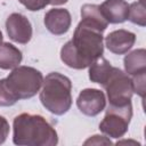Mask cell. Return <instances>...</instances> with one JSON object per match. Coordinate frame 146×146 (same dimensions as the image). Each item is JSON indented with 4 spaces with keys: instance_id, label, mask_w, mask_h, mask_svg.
<instances>
[{
    "instance_id": "6da1fadb",
    "label": "cell",
    "mask_w": 146,
    "mask_h": 146,
    "mask_svg": "<svg viewBox=\"0 0 146 146\" xmlns=\"http://www.w3.org/2000/svg\"><path fill=\"white\" fill-rule=\"evenodd\" d=\"M103 32L81 21L75 27L73 39L60 49V59L71 68L82 70L103 56Z\"/></svg>"
},
{
    "instance_id": "7a4b0ae2",
    "label": "cell",
    "mask_w": 146,
    "mask_h": 146,
    "mask_svg": "<svg viewBox=\"0 0 146 146\" xmlns=\"http://www.w3.org/2000/svg\"><path fill=\"white\" fill-rule=\"evenodd\" d=\"M13 141L18 146H55L58 136L55 128L41 115L22 113L14 119Z\"/></svg>"
},
{
    "instance_id": "3957f363",
    "label": "cell",
    "mask_w": 146,
    "mask_h": 146,
    "mask_svg": "<svg viewBox=\"0 0 146 146\" xmlns=\"http://www.w3.org/2000/svg\"><path fill=\"white\" fill-rule=\"evenodd\" d=\"M40 102L46 110L55 115L65 114L72 106V82L57 72L49 73L42 81Z\"/></svg>"
},
{
    "instance_id": "277c9868",
    "label": "cell",
    "mask_w": 146,
    "mask_h": 146,
    "mask_svg": "<svg viewBox=\"0 0 146 146\" xmlns=\"http://www.w3.org/2000/svg\"><path fill=\"white\" fill-rule=\"evenodd\" d=\"M7 84L19 99H29L36 95L43 81L42 73L31 66H17L6 78Z\"/></svg>"
},
{
    "instance_id": "5b68a950",
    "label": "cell",
    "mask_w": 146,
    "mask_h": 146,
    "mask_svg": "<svg viewBox=\"0 0 146 146\" xmlns=\"http://www.w3.org/2000/svg\"><path fill=\"white\" fill-rule=\"evenodd\" d=\"M103 87L106 90L110 105L123 106L131 103V97L133 94L131 78L122 70L113 67Z\"/></svg>"
},
{
    "instance_id": "8992f818",
    "label": "cell",
    "mask_w": 146,
    "mask_h": 146,
    "mask_svg": "<svg viewBox=\"0 0 146 146\" xmlns=\"http://www.w3.org/2000/svg\"><path fill=\"white\" fill-rule=\"evenodd\" d=\"M132 117L131 103L123 106L110 105L104 119L99 123V130L111 138L123 137L129 128V123Z\"/></svg>"
},
{
    "instance_id": "52a82bcc",
    "label": "cell",
    "mask_w": 146,
    "mask_h": 146,
    "mask_svg": "<svg viewBox=\"0 0 146 146\" xmlns=\"http://www.w3.org/2000/svg\"><path fill=\"white\" fill-rule=\"evenodd\" d=\"M78 108L88 116H96L105 110L106 98L103 91L99 89L87 88L83 89L76 99Z\"/></svg>"
},
{
    "instance_id": "ba28073f",
    "label": "cell",
    "mask_w": 146,
    "mask_h": 146,
    "mask_svg": "<svg viewBox=\"0 0 146 146\" xmlns=\"http://www.w3.org/2000/svg\"><path fill=\"white\" fill-rule=\"evenodd\" d=\"M6 30L8 36L17 42L25 44L32 38V25L26 16L19 13H13L8 16L6 21Z\"/></svg>"
},
{
    "instance_id": "9c48e42d",
    "label": "cell",
    "mask_w": 146,
    "mask_h": 146,
    "mask_svg": "<svg viewBox=\"0 0 146 146\" xmlns=\"http://www.w3.org/2000/svg\"><path fill=\"white\" fill-rule=\"evenodd\" d=\"M43 22L50 33L55 35H62L70 30L72 17L67 9L52 8L46 13Z\"/></svg>"
},
{
    "instance_id": "30bf717a",
    "label": "cell",
    "mask_w": 146,
    "mask_h": 146,
    "mask_svg": "<svg viewBox=\"0 0 146 146\" xmlns=\"http://www.w3.org/2000/svg\"><path fill=\"white\" fill-rule=\"evenodd\" d=\"M136 41V34L128 30H116L105 38L107 49L115 55L127 54Z\"/></svg>"
},
{
    "instance_id": "8fae6325",
    "label": "cell",
    "mask_w": 146,
    "mask_h": 146,
    "mask_svg": "<svg viewBox=\"0 0 146 146\" xmlns=\"http://www.w3.org/2000/svg\"><path fill=\"white\" fill-rule=\"evenodd\" d=\"M99 8L107 23L120 24L128 19L129 5L125 0H105Z\"/></svg>"
},
{
    "instance_id": "7c38bea8",
    "label": "cell",
    "mask_w": 146,
    "mask_h": 146,
    "mask_svg": "<svg viewBox=\"0 0 146 146\" xmlns=\"http://www.w3.org/2000/svg\"><path fill=\"white\" fill-rule=\"evenodd\" d=\"M23 59L22 51L9 42H2L0 44V68L14 70L19 66Z\"/></svg>"
},
{
    "instance_id": "4fadbf2b",
    "label": "cell",
    "mask_w": 146,
    "mask_h": 146,
    "mask_svg": "<svg viewBox=\"0 0 146 146\" xmlns=\"http://www.w3.org/2000/svg\"><path fill=\"white\" fill-rule=\"evenodd\" d=\"M124 70L129 76L146 73V50L136 49L124 57Z\"/></svg>"
},
{
    "instance_id": "5bb4252c",
    "label": "cell",
    "mask_w": 146,
    "mask_h": 146,
    "mask_svg": "<svg viewBox=\"0 0 146 146\" xmlns=\"http://www.w3.org/2000/svg\"><path fill=\"white\" fill-rule=\"evenodd\" d=\"M81 18H82L81 21L97 27L102 32H104L108 25L98 5H90V3L83 5L81 8Z\"/></svg>"
},
{
    "instance_id": "9a60e30c",
    "label": "cell",
    "mask_w": 146,
    "mask_h": 146,
    "mask_svg": "<svg viewBox=\"0 0 146 146\" xmlns=\"http://www.w3.org/2000/svg\"><path fill=\"white\" fill-rule=\"evenodd\" d=\"M113 66L111 63L104 58L103 56L95 59L90 65H89V79L91 82L98 83V84H104L106 80L108 79L111 72H112Z\"/></svg>"
},
{
    "instance_id": "2e32d148",
    "label": "cell",
    "mask_w": 146,
    "mask_h": 146,
    "mask_svg": "<svg viewBox=\"0 0 146 146\" xmlns=\"http://www.w3.org/2000/svg\"><path fill=\"white\" fill-rule=\"evenodd\" d=\"M128 19L133 24L145 26L146 25V9H145V1L139 0L137 2H132L129 5V15Z\"/></svg>"
},
{
    "instance_id": "e0dca14e",
    "label": "cell",
    "mask_w": 146,
    "mask_h": 146,
    "mask_svg": "<svg viewBox=\"0 0 146 146\" xmlns=\"http://www.w3.org/2000/svg\"><path fill=\"white\" fill-rule=\"evenodd\" d=\"M18 102V98L14 95L7 84L6 78L0 80V106H11Z\"/></svg>"
},
{
    "instance_id": "ac0fdd59",
    "label": "cell",
    "mask_w": 146,
    "mask_h": 146,
    "mask_svg": "<svg viewBox=\"0 0 146 146\" xmlns=\"http://www.w3.org/2000/svg\"><path fill=\"white\" fill-rule=\"evenodd\" d=\"M145 76H146V73H140L131 76L133 92L139 95L141 98L145 97Z\"/></svg>"
},
{
    "instance_id": "d6986e66",
    "label": "cell",
    "mask_w": 146,
    "mask_h": 146,
    "mask_svg": "<svg viewBox=\"0 0 146 146\" xmlns=\"http://www.w3.org/2000/svg\"><path fill=\"white\" fill-rule=\"evenodd\" d=\"M18 1L31 11L41 10L49 5V0H18Z\"/></svg>"
},
{
    "instance_id": "ffe728a7",
    "label": "cell",
    "mask_w": 146,
    "mask_h": 146,
    "mask_svg": "<svg viewBox=\"0 0 146 146\" xmlns=\"http://www.w3.org/2000/svg\"><path fill=\"white\" fill-rule=\"evenodd\" d=\"M9 135V123L8 121L0 115V145L3 144Z\"/></svg>"
},
{
    "instance_id": "44dd1931",
    "label": "cell",
    "mask_w": 146,
    "mask_h": 146,
    "mask_svg": "<svg viewBox=\"0 0 146 146\" xmlns=\"http://www.w3.org/2000/svg\"><path fill=\"white\" fill-rule=\"evenodd\" d=\"M87 144H111V140L110 139H106L104 136H98V135H95L92 136V138L88 139L86 143Z\"/></svg>"
},
{
    "instance_id": "7402d4cb",
    "label": "cell",
    "mask_w": 146,
    "mask_h": 146,
    "mask_svg": "<svg viewBox=\"0 0 146 146\" xmlns=\"http://www.w3.org/2000/svg\"><path fill=\"white\" fill-rule=\"evenodd\" d=\"M68 0H49V5L52 6H59V5H64L66 3Z\"/></svg>"
},
{
    "instance_id": "603a6c76",
    "label": "cell",
    "mask_w": 146,
    "mask_h": 146,
    "mask_svg": "<svg viewBox=\"0 0 146 146\" xmlns=\"http://www.w3.org/2000/svg\"><path fill=\"white\" fill-rule=\"evenodd\" d=\"M2 40H3V36H2V32L0 31V44L2 43Z\"/></svg>"
}]
</instances>
